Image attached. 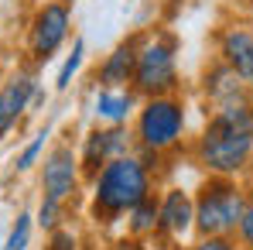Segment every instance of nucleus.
<instances>
[{
	"mask_svg": "<svg viewBox=\"0 0 253 250\" xmlns=\"http://www.w3.org/2000/svg\"><path fill=\"white\" fill-rule=\"evenodd\" d=\"M96 113L106 124H124L126 117L133 113V96L124 93V89H103L96 96Z\"/></svg>",
	"mask_w": 253,
	"mask_h": 250,
	"instance_id": "ddd939ff",
	"label": "nucleus"
},
{
	"mask_svg": "<svg viewBox=\"0 0 253 250\" xmlns=\"http://www.w3.org/2000/svg\"><path fill=\"white\" fill-rule=\"evenodd\" d=\"M158 226L165 233H174V237H181V233H188L195 226V202L188 199V192L171 189L168 196L161 199V206H158Z\"/></svg>",
	"mask_w": 253,
	"mask_h": 250,
	"instance_id": "1a4fd4ad",
	"label": "nucleus"
},
{
	"mask_svg": "<svg viewBox=\"0 0 253 250\" xmlns=\"http://www.w3.org/2000/svg\"><path fill=\"white\" fill-rule=\"evenodd\" d=\"M126 154V130H120V124H113L110 130H96L89 141H85V168L96 175L99 168L113 158Z\"/></svg>",
	"mask_w": 253,
	"mask_h": 250,
	"instance_id": "9b49d317",
	"label": "nucleus"
},
{
	"mask_svg": "<svg viewBox=\"0 0 253 250\" xmlns=\"http://www.w3.org/2000/svg\"><path fill=\"white\" fill-rule=\"evenodd\" d=\"M192 250H236V247H233L226 237H206L202 244H195Z\"/></svg>",
	"mask_w": 253,
	"mask_h": 250,
	"instance_id": "aec40b11",
	"label": "nucleus"
},
{
	"mask_svg": "<svg viewBox=\"0 0 253 250\" xmlns=\"http://www.w3.org/2000/svg\"><path fill=\"white\" fill-rule=\"evenodd\" d=\"M51 250H76L72 233H55V237H51Z\"/></svg>",
	"mask_w": 253,
	"mask_h": 250,
	"instance_id": "412c9836",
	"label": "nucleus"
},
{
	"mask_svg": "<svg viewBox=\"0 0 253 250\" xmlns=\"http://www.w3.org/2000/svg\"><path fill=\"white\" fill-rule=\"evenodd\" d=\"M133 86L144 96H165L178 86V69H174V38L161 35L151 38L137 51V69H133Z\"/></svg>",
	"mask_w": 253,
	"mask_h": 250,
	"instance_id": "20e7f679",
	"label": "nucleus"
},
{
	"mask_svg": "<svg viewBox=\"0 0 253 250\" xmlns=\"http://www.w3.org/2000/svg\"><path fill=\"white\" fill-rule=\"evenodd\" d=\"M222 62L243 79L253 86V31L247 28H229L222 31Z\"/></svg>",
	"mask_w": 253,
	"mask_h": 250,
	"instance_id": "6e6552de",
	"label": "nucleus"
},
{
	"mask_svg": "<svg viewBox=\"0 0 253 250\" xmlns=\"http://www.w3.org/2000/svg\"><path fill=\"white\" fill-rule=\"evenodd\" d=\"M28 237H31V216H17V223H14L3 250H24L28 247Z\"/></svg>",
	"mask_w": 253,
	"mask_h": 250,
	"instance_id": "dca6fc26",
	"label": "nucleus"
},
{
	"mask_svg": "<svg viewBox=\"0 0 253 250\" xmlns=\"http://www.w3.org/2000/svg\"><path fill=\"white\" fill-rule=\"evenodd\" d=\"M31 96H35V79L31 76H14L0 89V137L17 124V117L28 110Z\"/></svg>",
	"mask_w": 253,
	"mask_h": 250,
	"instance_id": "9d476101",
	"label": "nucleus"
},
{
	"mask_svg": "<svg viewBox=\"0 0 253 250\" xmlns=\"http://www.w3.org/2000/svg\"><path fill=\"white\" fill-rule=\"evenodd\" d=\"M185 130V113H181V103H174L168 96H151L147 106L140 110V120H137V137L147 151H168L178 144Z\"/></svg>",
	"mask_w": 253,
	"mask_h": 250,
	"instance_id": "39448f33",
	"label": "nucleus"
},
{
	"mask_svg": "<svg viewBox=\"0 0 253 250\" xmlns=\"http://www.w3.org/2000/svg\"><path fill=\"white\" fill-rule=\"evenodd\" d=\"M44 137H48V134H38V137H35V141H31V144H28V148L21 151V158H17V168H21V171L35 165V158L42 154V148H44Z\"/></svg>",
	"mask_w": 253,
	"mask_h": 250,
	"instance_id": "a211bd4d",
	"label": "nucleus"
},
{
	"mask_svg": "<svg viewBox=\"0 0 253 250\" xmlns=\"http://www.w3.org/2000/svg\"><path fill=\"white\" fill-rule=\"evenodd\" d=\"M236 233H240V240L253 250V199H247V206H243V216H240V223H236Z\"/></svg>",
	"mask_w": 253,
	"mask_h": 250,
	"instance_id": "f3484780",
	"label": "nucleus"
},
{
	"mask_svg": "<svg viewBox=\"0 0 253 250\" xmlns=\"http://www.w3.org/2000/svg\"><path fill=\"white\" fill-rule=\"evenodd\" d=\"M243 206H247L243 189L236 182H229L226 175H219V178L202 185V192L195 199V226L206 237H226L236 230Z\"/></svg>",
	"mask_w": 253,
	"mask_h": 250,
	"instance_id": "7ed1b4c3",
	"label": "nucleus"
},
{
	"mask_svg": "<svg viewBox=\"0 0 253 250\" xmlns=\"http://www.w3.org/2000/svg\"><path fill=\"white\" fill-rule=\"evenodd\" d=\"M147 189H151L147 168L140 165L137 158L120 154V158L106 161V165L96 171V192H92L96 216L110 219V216L130 212L133 206H140L147 199Z\"/></svg>",
	"mask_w": 253,
	"mask_h": 250,
	"instance_id": "f03ea898",
	"label": "nucleus"
},
{
	"mask_svg": "<svg viewBox=\"0 0 253 250\" xmlns=\"http://www.w3.org/2000/svg\"><path fill=\"white\" fill-rule=\"evenodd\" d=\"M79 182V161L72 154V148H55L48 158H44V171H42V189L44 199H55V202H65L72 196Z\"/></svg>",
	"mask_w": 253,
	"mask_h": 250,
	"instance_id": "0eeeda50",
	"label": "nucleus"
},
{
	"mask_svg": "<svg viewBox=\"0 0 253 250\" xmlns=\"http://www.w3.org/2000/svg\"><path fill=\"white\" fill-rule=\"evenodd\" d=\"M83 55H85V45L76 42V45H72V55H69V58H65V65L58 69V79H55L58 89H69V86H72V76H76V72H79V65H83Z\"/></svg>",
	"mask_w": 253,
	"mask_h": 250,
	"instance_id": "2eb2a0df",
	"label": "nucleus"
},
{
	"mask_svg": "<svg viewBox=\"0 0 253 250\" xmlns=\"http://www.w3.org/2000/svg\"><path fill=\"white\" fill-rule=\"evenodd\" d=\"M69 24H72V14L65 3H44L38 10L35 28H31V48L42 62H48L62 48V42L69 38Z\"/></svg>",
	"mask_w": 253,
	"mask_h": 250,
	"instance_id": "423d86ee",
	"label": "nucleus"
},
{
	"mask_svg": "<svg viewBox=\"0 0 253 250\" xmlns=\"http://www.w3.org/2000/svg\"><path fill=\"white\" fill-rule=\"evenodd\" d=\"M58 209H62V202H55V199H44V202H42L38 223H42L44 230H55V223H58Z\"/></svg>",
	"mask_w": 253,
	"mask_h": 250,
	"instance_id": "6ab92c4d",
	"label": "nucleus"
},
{
	"mask_svg": "<svg viewBox=\"0 0 253 250\" xmlns=\"http://www.w3.org/2000/svg\"><path fill=\"white\" fill-rule=\"evenodd\" d=\"M253 154V110L247 103L219 106L199 137V161L215 175L243 171Z\"/></svg>",
	"mask_w": 253,
	"mask_h": 250,
	"instance_id": "f257e3e1",
	"label": "nucleus"
},
{
	"mask_svg": "<svg viewBox=\"0 0 253 250\" xmlns=\"http://www.w3.org/2000/svg\"><path fill=\"white\" fill-rule=\"evenodd\" d=\"M137 42H124L113 55H106L103 69H99V83L106 89H117L124 83H133V69H137Z\"/></svg>",
	"mask_w": 253,
	"mask_h": 250,
	"instance_id": "f8f14e48",
	"label": "nucleus"
},
{
	"mask_svg": "<svg viewBox=\"0 0 253 250\" xmlns=\"http://www.w3.org/2000/svg\"><path fill=\"white\" fill-rule=\"evenodd\" d=\"M130 216H133V219H130V230H133V233H147V230L158 226V206H154L151 199H144L140 206H133Z\"/></svg>",
	"mask_w": 253,
	"mask_h": 250,
	"instance_id": "4468645a",
	"label": "nucleus"
}]
</instances>
